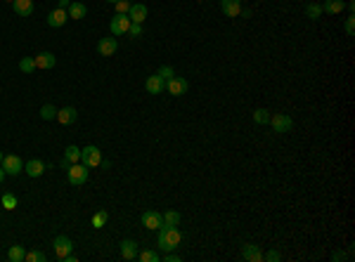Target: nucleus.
<instances>
[{
    "label": "nucleus",
    "mask_w": 355,
    "mask_h": 262,
    "mask_svg": "<svg viewBox=\"0 0 355 262\" xmlns=\"http://www.w3.org/2000/svg\"><path fill=\"white\" fill-rule=\"evenodd\" d=\"M7 2H14V0H7Z\"/></svg>",
    "instance_id": "49530a36"
},
{
    "label": "nucleus",
    "mask_w": 355,
    "mask_h": 262,
    "mask_svg": "<svg viewBox=\"0 0 355 262\" xmlns=\"http://www.w3.org/2000/svg\"><path fill=\"white\" fill-rule=\"evenodd\" d=\"M156 76H161L164 81H168V78H173L175 71H173V66H161L159 71H156Z\"/></svg>",
    "instance_id": "72a5a7b5"
},
{
    "label": "nucleus",
    "mask_w": 355,
    "mask_h": 262,
    "mask_svg": "<svg viewBox=\"0 0 355 262\" xmlns=\"http://www.w3.org/2000/svg\"><path fill=\"white\" fill-rule=\"evenodd\" d=\"M270 126L277 135H284V132H289L294 128V121L287 114H270Z\"/></svg>",
    "instance_id": "20e7f679"
},
{
    "label": "nucleus",
    "mask_w": 355,
    "mask_h": 262,
    "mask_svg": "<svg viewBox=\"0 0 355 262\" xmlns=\"http://www.w3.org/2000/svg\"><path fill=\"white\" fill-rule=\"evenodd\" d=\"M109 2H118V0H109Z\"/></svg>",
    "instance_id": "a18cd8bd"
},
{
    "label": "nucleus",
    "mask_w": 355,
    "mask_h": 262,
    "mask_svg": "<svg viewBox=\"0 0 355 262\" xmlns=\"http://www.w3.org/2000/svg\"><path fill=\"white\" fill-rule=\"evenodd\" d=\"M36 69H52L57 64V57L52 52H38V57H33Z\"/></svg>",
    "instance_id": "6ab92c4d"
},
{
    "label": "nucleus",
    "mask_w": 355,
    "mask_h": 262,
    "mask_svg": "<svg viewBox=\"0 0 355 262\" xmlns=\"http://www.w3.org/2000/svg\"><path fill=\"white\" fill-rule=\"evenodd\" d=\"M52 248H55V255L57 260H64L69 253H73V241L69 239V236H57L55 241H52Z\"/></svg>",
    "instance_id": "423d86ee"
},
{
    "label": "nucleus",
    "mask_w": 355,
    "mask_h": 262,
    "mask_svg": "<svg viewBox=\"0 0 355 262\" xmlns=\"http://www.w3.org/2000/svg\"><path fill=\"white\" fill-rule=\"evenodd\" d=\"M2 170L7 172V175H19V172L24 170V161L19 158L17 154H7V156H2Z\"/></svg>",
    "instance_id": "0eeeda50"
},
{
    "label": "nucleus",
    "mask_w": 355,
    "mask_h": 262,
    "mask_svg": "<svg viewBox=\"0 0 355 262\" xmlns=\"http://www.w3.org/2000/svg\"><path fill=\"white\" fill-rule=\"evenodd\" d=\"M346 36H351V38L355 36V17L353 14L346 19Z\"/></svg>",
    "instance_id": "c9c22d12"
},
{
    "label": "nucleus",
    "mask_w": 355,
    "mask_h": 262,
    "mask_svg": "<svg viewBox=\"0 0 355 262\" xmlns=\"http://www.w3.org/2000/svg\"><path fill=\"white\" fill-rule=\"evenodd\" d=\"M142 227H147V229H161L164 227V217H161V213H156V210H147V213H142Z\"/></svg>",
    "instance_id": "1a4fd4ad"
},
{
    "label": "nucleus",
    "mask_w": 355,
    "mask_h": 262,
    "mask_svg": "<svg viewBox=\"0 0 355 262\" xmlns=\"http://www.w3.org/2000/svg\"><path fill=\"white\" fill-rule=\"evenodd\" d=\"M66 21H69V12L62 7L52 9V12L47 14V26H52V28H62Z\"/></svg>",
    "instance_id": "9d476101"
},
{
    "label": "nucleus",
    "mask_w": 355,
    "mask_h": 262,
    "mask_svg": "<svg viewBox=\"0 0 355 262\" xmlns=\"http://www.w3.org/2000/svg\"><path fill=\"white\" fill-rule=\"evenodd\" d=\"M137 260L140 262H156L159 260V253L152 251V248H149V251H140V253H137Z\"/></svg>",
    "instance_id": "c756f323"
},
{
    "label": "nucleus",
    "mask_w": 355,
    "mask_h": 262,
    "mask_svg": "<svg viewBox=\"0 0 355 262\" xmlns=\"http://www.w3.org/2000/svg\"><path fill=\"white\" fill-rule=\"evenodd\" d=\"M88 14V7L83 5V2H76L73 0L71 5H69V19H83Z\"/></svg>",
    "instance_id": "4be33fe9"
},
{
    "label": "nucleus",
    "mask_w": 355,
    "mask_h": 262,
    "mask_svg": "<svg viewBox=\"0 0 355 262\" xmlns=\"http://www.w3.org/2000/svg\"><path fill=\"white\" fill-rule=\"evenodd\" d=\"M40 118H43V121H55V118H57V109L52 107V104L40 107Z\"/></svg>",
    "instance_id": "c85d7f7f"
},
{
    "label": "nucleus",
    "mask_w": 355,
    "mask_h": 262,
    "mask_svg": "<svg viewBox=\"0 0 355 262\" xmlns=\"http://www.w3.org/2000/svg\"><path fill=\"white\" fill-rule=\"evenodd\" d=\"M64 158H66L69 163H81V149H78L76 144L66 146V149H64Z\"/></svg>",
    "instance_id": "393cba45"
},
{
    "label": "nucleus",
    "mask_w": 355,
    "mask_h": 262,
    "mask_svg": "<svg viewBox=\"0 0 355 262\" xmlns=\"http://www.w3.org/2000/svg\"><path fill=\"white\" fill-rule=\"evenodd\" d=\"M166 90L171 92L173 97H180V95H185V92L190 90V83L185 81V78H180V76H173V78L166 81Z\"/></svg>",
    "instance_id": "6e6552de"
},
{
    "label": "nucleus",
    "mask_w": 355,
    "mask_h": 262,
    "mask_svg": "<svg viewBox=\"0 0 355 262\" xmlns=\"http://www.w3.org/2000/svg\"><path fill=\"white\" fill-rule=\"evenodd\" d=\"M88 172H90V168H85L83 163H71V165L66 168V180H69V184H73V187H81V184H85V180H88Z\"/></svg>",
    "instance_id": "f03ea898"
},
{
    "label": "nucleus",
    "mask_w": 355,
    "mask_h": 262,
    "mask_svg": "<svg viewBox=\"0 0 355 262\" xmlns=\"http://www.w3.org/2000/svg\"><path fill=\"white\" fill-rule=\"evenodd\" d=\"M69 5H71V0H59V7H62V9H66Z\"/></svg>",
    "instance_id": "a19ab883"
},
{
    "label": "nucleus",
    "mask_w": 355,
    "mask_h": 262,
    "mask_svg": "<svg viewBox=\"0 0 355 262\" xmlns=\"http://www.w3.org/2000/svg\"><path fill=\"white\" fill-rule=\"evenodd\" d=\"M306 14H308L310 19H320V14H322V5H318V2H310L308 7H306Z\"/></svg>",
    "instance_id": "2f4dec72"
},
{
    "label": "nucleus",
    "mask_w": 355,
    "mask_h": 262,
    "mask_svg": "<svg viewBox=\"0 0 355 262\" xmlns=\"http://www.w3.org/2000/svg\"><path fill=\"white\" fill-rule=\"evenodd\" d=\"M59 165H62V168H64V170H66V168H69V165H71V163H69V161H66V158H62V161H59Z\"/></svg>",
    "instance_id": "37998d69"
},
{
    "label": "nucleus",
    "mask_w": 355,
    "mask_h": 262,
    "mask_svg": "<svg viewBox=\"0 0 355 262\" xmlns=\"http://www.w3.org/2000/svg\"><path fill=\"white\" fill-rule=\"evenodd\" d=\"M128 17H130V21H133V24H142V21L147 19V5H142V2L130 5V9H128Z\"/></svg>",
    "instance_id": "dca6fc26"
},
{
    "label": "nucleus",
    "mask_w": 355,
    "mask_h": 262,
    "mask_svg": "<svg viewBox=\"0 0 355 262\" xmlns=\"http://www.w3.org/2000/svg\"><path fill=\"white\" fill-rule=\"evenodd\" d=\"M128 33H130V38H140L142 36V24H130Z\"/></svg>",
    "instance_id": "4c0bfd02"
},
{
    "label": "nucleus",
    "mask_w": 355,
    "mask_h": 262,
    "mask_svg": "<svg viewBox=\"0 0 355 262\" xmlns=\"http://www.w3.org/2000/svg\"><path fill=\"white\" fill-rule=\"evenodd\" d=\"M346 258H348V255L344 253V251H337V253L332 255V260H334V262H339V260H346Z\"/></svg>",
    "instance_id": "ea45409f"
},
{
    "label": "nucleus",
    "mask_w": 355,
    "mask_h": 262,
    "mask_svg": "<svg viewBox=\"0 0 355 262\" xmlns=\"http://www.w3.org/2000/svg\"><path fill=\"white\" fill-rule=\"evenodd\" d=\"M24 172H26L28 177H40L45 172V163L38 161V158H31L28 163H24Z\"/></svg>",
    "instance_id": "a211bd4d"
},
{
    "label": "nucleus",
    "mask_w": 355,
    "mask_h": 262,
    "mask_svg": "<svg viewBox=\"0 0 355 262\" xmlns=\"http://www.w3.org/2000/svg\"><path fill=\"white\" fill-rule=\"evenodd\" d=\"M76 118H78V111L73 107L57 109V123L59 126H71V123H76Z\"/></svg>",
    "instance_id": "f8f14e48"
},
{
    "label": "nucleus",
    "mask_w": 355,
    "mask_h": 262,
    "mask_svg": "<svg viewBox=\"0 0 355 262\" xmlns=\"http://www.w3.org/2000/svg\"><path fill=\"white\" fill-rule=\"evenodd\" d=\"M24 262H45V253H40V251H28Z\"/></svg>",
    "instance_id": "473e14b6"
},
{
    "label": "nucleus",
    "mask_w": 355,
    "mask_h": 262,
    "mask_svg": "<svg viewBox=\"0 0 355 262\" xmlns=\"http://www.w3.org/2000/svg\"><path fill=\"white\" fill-rule=\"evenodd\" d=\"M346 9V0H325L322 2V12L327 14H341Z\"/></svg>",
    "instance_id": "412c9836"
},
{
    "label": "nucleus",
    "mask_w": 355,
    "mask_h": 262,
    "mask_svg": "<svg viewBox=\"0 0 355 262\" xmlns=\"http://www.w3.org/2000/svg\"><path fill=\"white\" fill-rule=\"evenodd\" d=\"M2 156H5V154H2V151H0V163H2Z\"/></svg>",
    "instance_id": "c03bdc74"
},
{
    "label": "nucleus",
    "mask_w": 355,
    "mask_h": 262,
    "mask_svg": "<svg viewBox=\"0 0 355 262\" xmlns=\"http://www.w3.org/2000/svg\"><path fill=\"white\" fill-rule=\"evenodd\" d=\"M12 7H14L19 17H31L33 14V0H14Z\"/></svg>",
    "instance_id": "aec40b11"
},
{
    "label": "nucleus",
    "mask_w": 355,
    "mask_h": 262,
    "mask_svg": "<svg viewBox=\"0 0 355 262\" xmlns=\"http://www.w3.org/2000/svg\"><path fill=\"white\" fill-rule=\"evenodd\" d=\"M164 260H166V262H180L182 258H180V255H175L173 251H168V253L164 255Z\"/></svg>",
    "instance_id": "58836bf2"
},
{
    "label": "nucleus",
    "mask_w": 355,
    "mask_h": 262,
    "mask_svg": "<svg viewBox=\"0 0 355 262\" xmlns=\"http://www.w3.org/2000/svg\"><path fill=\"white\" fill-rule=\"evenodd\" d=\"M180 232H178V227H161L159 229V236H156V246L161 248V251H175L178 246H180Z\"/></svg>",
    "instance_id": "f257e3e1"
},
{
    "label": "nucleus",
    "mask_w": 355,
    "mask_h": 262,
    "mask_svg": "<svg viewBox=\"0 0 355 262\" xmlns=\"http://www.w3.org/2000/svg\"><path fill=\"white\" fill-rule=\"evenodd\" d=\"M254 121L258 123V126L270 123V111H268V109H256V111H254Z\"/></svg>",
    "instance_id": "bb28decb"
},
{
    "label": "nucleus",
    "mask_w": 355,
    "mask_h": 262,
    "mask_svg": "<svg viewBox=\"0 0 355 262\" xmlns=\"http://www.w3.org/2000/svg\"><path fill=\"white\" fill-rule=\"evenodd\" d=\"M114 5H116V14H128V9H130L133 2H128V0H118V2H114Z\"/></svg>",
    "instance_id": "f704fd0d"
},
{
    "label": "nucleus",
    "mask_w": 355,
    "mask_h": 262,
    "mask_svg": "<svg viewBox=\"0 0 355 262\" xmlns=\"http://www.w3.org/2000/svg\"><path fill=\"white\" fill-rule=\"evenodd\" d=\"M118 50V43L116 38H100V43H97V52L102 54V57H114V52Z\"/></svg>",
    "instance_id": "ddd939ff"
},
{
    "label": "nucleus",
    "mask_w": 355,
    "mask_h": 262,
    "mask_svg": "<svg viewBox=\"0 0 355 262\" xmlns=\"http://www.w3.org/2000/svg\"><path fill=\"white\" fill-rule=\"evenodd\" d=\"M220 9L225 17H239L242 14V0H220Z\"/></svg>",
    "instance_id": "4468645a"
},
{
    "label": "nucleus",
    "mask_w": 355,
    "mask_h": 262,
    "mask_svg": "<svg viewBox=\"0 0 355 262\" xmlns=\"http://www.w3.org/2000/svg\"><path fill=\"white\" fill-rule=\"evenodd\" d=\"M263 260H268V262H280V260H282V253H277V251H268V253L263 255Z\"/></svg>",
    "instance_id": "e433bc0d"
},
{
    "label": "nucleus",
    "mask_w": 355,
    "mask_h": 262,
    "mask_svg": "<svg viewBox=\"0 0 355 262\" xmlns=\"http://www.w3.org/2000/svg\"><path fill=\"white\" fill-rule=\"evenodd\" d=\"M5 177H7V172L2 170V165H0V184H2V182H5Z\"/></svg>",
    "instance_id": "79ce46f5"
},
{
    "label": "nucleus",
    "mask_w": 355,
    "mask_h": 262,
    "mask_svg": "<svg viewBox=\"0 0 355 262\" xmlns=\"http://www.w3.org/2000/svg\"><path fill=\"white\" fill-rule=\"evenodd\" d=\"M0 203H2V208H5V210H14V208H17V196L7 191V194H2Z\"/></svg>",
    "instance_id": "cd10ccee"
},
{
    "label": "nucleus",
    "mask_w": 355,
    "mask_h": 262,
    "mask_svg": "<svg viewBox=\"0 0 355 262\" xmlns=\"http://www.w3.org/2000/svg\"><path fill=\"white\" fill-rule=\"evenodd\" d=\"M161 217H164V227H178L180 225V213H178V210H166Z\"/></svg>",
    "instance_id": "b1692460"
},
{
    "label": "nucleus",
    "mask_w": 355,
    "mask_h": 262,
    "mask_svg": "<svg viewBox=\"0 0 355 262\" xmlns=\"http://www.w3.org/2000/svg\"><path fill=\"white\" fill-rule=\"evenodd\" d=\"M81 163L85 165V168H97L102 163V151L97 149V146H85V149H81Z\"/></svg>",
    "instance_id": "7ed1b4c3"
},
{
    "label": "nucleus",
    "mask_w": 355,
    "mask_h": 262,
    "mask_svg": "<svg viewBox=\"0 0 355 262\" xmlns=\"http://www.w3.org/2000/svg\"><path fill=\"white\" fill-rule=\"evenodd\" d=\"M19 69L24 73H33L36 71V62H33V57H24L21 62H19Z\"/></svg>",
    "instance_id": "7c9ffc66"
},
{
    "label": "nucleus",
    "mask_w": 355,
    "mask_h": 262,
    "mask_svg": "<svg viewBox=\"0 0 355 262\" xmlns=\"http://www.w3.org/2000/svg\"><path fill=\"white\" fill-rule=\"evenodd\" d=\"M118 248H121V258H123V260H137V253H140V248H137L135 241H130V239H123V241L118 244Z\"/></svg>",
    "instance_id": "9b49d317"
},
{
    "label": "nucleus",
    "mask_w": 355,
    "mask_h": 262,
    "mask_svg": "<svg viewBox=\"0 0 355 262\" xmlns=\"http://www.w3.org/2000/svg\"><path fill=\"white\" fill-rule=\"evenodd\" d=\"M24 258H26V248H24V246H9L7 260H12V262H24Z\"/></svg>",
    "instance_id": "5701e85b"
},
{
    "label": "nucleus",
    "mask_w": 355,
    "mask_h": 262,
    "mask_svg": "<svg viewBox=\"0 0 355 262\" xmlns=\"http://www.w3.org/2000/svg\"><path fill=\"white\" fill-rule=\"evenodd\" d=\"M242 258H244V260H251V262H263V251H261V246L246 244L244 248H242Z\"/></svg>",
    "instance_id": "2eb2a0df"
},
{
    "label": "nucleus",
    "mask_w": 355,
    "mask_h": 262,
    "mask_svg": "<svg viewBox=\"0 0 355 262\" xmlns=\"http://www.w3.org/2000/svg\"><path fill=\"white\" fill-rule=\"evenodd\" d=\"M107 220H109V213H107V210H97V213H95V215H92V227H95V229H102V227L107 225Z\"/></svg>",
    "instance_id": "a878e982"
},
{
    "label": "nucleus",
    "mask_w": 355,
    "mask_h": 262,
    "mask_svg": "<svg viewBox=\"0 0 355 262\" xmlns=\"http://www.w3.org/2000/svg\"><path fill=\"white\" fill-rule=\"evenodd\" d=\"M145 88H147V92L149 95H159V92H164L166 90V81L161 78V76H149L147 78V83H145Z\"/></svg>",
    "instance_id": "f3484780"
},
{
    "label": "nucleus",
    "mask_w": 355,
    "mask_h": 262,
    "mask_svg": "<svg viewBox=\"0 0 355 262\" xmlns=\"http://www.w3.org/2000/svg\"><path fill=\"white\" fill-rule=\"evenodd\" d=\"M130 17L128 14H114V19L109 21V31H111V36L116 38V36H123V33H128V28H130Z\"/></svg>",
    "instance_id": "39448f33"
}]
</instances>
